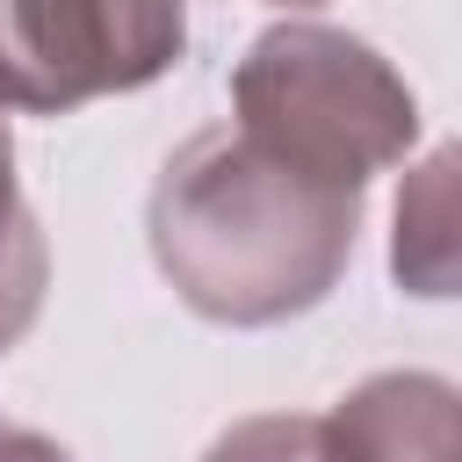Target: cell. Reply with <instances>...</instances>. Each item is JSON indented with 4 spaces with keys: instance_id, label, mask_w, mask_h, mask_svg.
Instances as JSON below:
<instances>
[{
    "instance_id": "6",
    "label": "cell",
    "mask_w": 462,
    "mask_h": 462,
    "mask_svg": "<svg viewBox=\"0 0 462 462\" xmlns=\"http://www.w3.org/2000/svg\"><path fill=\"white\" fill-rule=\"evenodd\" d=\"M43 289H51V245H43V224L22 195L14 130H7V108H0V354L29 339V325L43 310Z\"/></svg>"
},
{
    "instance_id": "1",
    "label": "cell",
    "mask_w": 462,
    "mask_h": 462,
    "mask_svg": "<svg viewBox=\"0 0 462 462\" xmlns=\"http://www.w3.org/2000/svg\"><path fill=\"white\" fill-rule=\"evenodd\" d=\"M361 238V195L332 188L238 123H209L166 152L144 195V245L173 296L231 332L318 310Z\"/></svg>"
},
{
    "instance_id": "4",
    "label": "cell",
    "mask_w": 462,
    "mask_h": 462,
    "mask_svg": "<svg viewBox=\"0 0 462 462\" xmlns=\"http://www.w3.org/2000/svg\"><path fill=\"white\" fill-rule=\"evenodd\" d=\"M325 462H455V383L433 368H383L325 419Z\"/></svg>"
},
{
    "instance_id": "8",
    "label": "cell",
    "mask_w": 462,
    "mask_h": 462,
    "mask_svg": "<svg viewBox=\"0 0 462 462\" xmlns=\"http://www.w3.org/2000/svg\"><path fill=\"white\" fill-rule=\"evenodd\" d=\"M0 462H72L51 433H29V426H0Z\"/></svg>"
},
{
    "instance_id": "9",
    "label": "cell",
    "mask_w": 462,
    "mask_h": 462,
    "mask_svg": "<svg viewBox=\"0 0 462 462\" xmlns=\"http://www.w3.org/2000/svg\"><path fill=\"white\" fill-rule=\"evenodd\" d=\"M274 7H289V14H303V7H325V0H274Z\"/></svg>"
},
{
    "instance_id": "3",
    "label": "cell",
    "mask_w": 462,
    "mask_h": 462,
    "mask_svg": "<svg viewBox=\"0 0 462 462\" xmlns=\"http://www.w3.org/2000/svg\"><path fill=\"white\" fill-rule=\"evenodd\" d=\"M188 51V0H0V108L65 116L166 79Z\"/></svg>"
},
{
    "instance_id": "5",
    "label": "cell",
    "mask_w": 462,
    "mask_h": 462,
    "mask_svg": "<svg viewBox=\"0 0 462 462\" xmlns=\"http://www.w3.org/2000/svg\"><path fill=\"white\" fill-rule=\"evenodd\" d=\"M390 274L411 296H448L455 289V144H433L411 166V180L397 195Z\"/></svg>"
},
{
    "instance_id": "2",
    "label": "cell",
    "mask_w": 462,
    "mask_h": 462,
    "mask_svg": "<svg viewBox=\"0 0 462 462\" xmlns=\"http://www.w3.org/2000/svg\"><path fill=\"white\" fill-rule=\"evenodd\" d=\"M274 159L368 195L383 166L419 144V94L354 29L282 14L231 65V116Z\"/></svg>"
},
{
    "instance_id": "7",
    "label": "cell",
    "mask_w": 462,
    "mask_h": 462,
    "mask_svg": "<svg viewBox=\"0 0 462 462\" xmlns=\"http://www.w3.org/2000/svg\"><path fill=\"white\" fill-rule=\"evenodd\" d=\"M202 462H325V433L310 411H260L224 426L202 448Z\"/></svg>"
}]
</instances>
